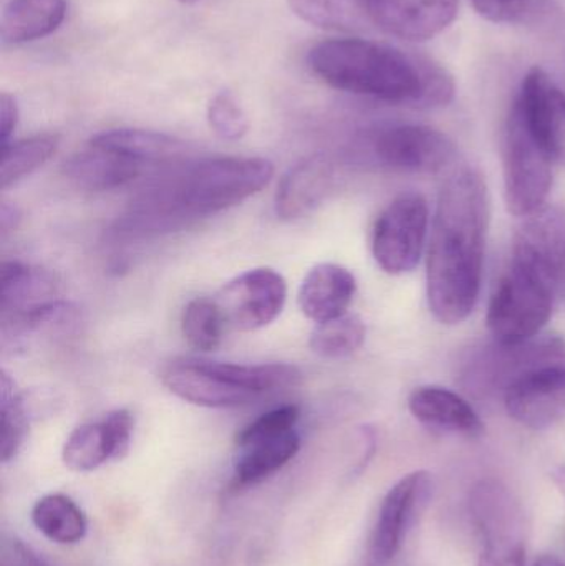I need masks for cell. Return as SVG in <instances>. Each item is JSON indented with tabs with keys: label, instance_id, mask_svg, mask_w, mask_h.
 <instances>
[{
	"label": "cell",
	"instance_id": "6da1fadb",
	"mask_svg": "<svg viewBox=\"0 0 565 566\" xmlns=\"http://www.w3.org/2000/svg\"><path fill=\"white\" fill-rule=\"evenodd\" d=\"M488 226L486 181L460 166L441 186L428 249V305L444 325L464 322L480 300Z\"/></svg>",
	"mask_w": 565,
	"mask_h": 566
},
{
	"label": "cell",
	"instance_id": "7a4b0ae2",
	"mask_svg": "<svg viewBox=\"0 0 565 566\" xmlns=\"http://www.w3.org/2000/svg\"><path fill=\"white\" fill-rule=\"evenodd\" d=\"M308 69L332 88L414 109L443 108L454 98L450 73L420 53L347 36L312 46Z\"/></svg>",
	"mask_w": 565,
	"mask_h": 566
},
{
	"label": "cell",
	"instance_id": "3957f363",
	"mask_svg": "<svg viewBox=\"0 0 565 566\" xmlns=\"http://www.w3.org/2000/svg\"><path fill=\"white\" fill-rule=\"evenodd\" d=\"M272 176L274 166L264 158L206 159L186 166L142 192L116 224L115 234L145 238L186 228L248 201Z\"/></svg>",
	"mask_w": 565,
	"mask_h": 566
},
{
	"label": "cell",
	"instance_id": "277c9868",
	"mask_svg": "<svg viewBox=\"0 0 565 566\" xmlns=\"http://www.w3.org/2000/svg\"><path fill=\"white\" fill-rule=\"evenodd\" d=\"M557 363H565V338L554 333L514 345L493 342L471 352L461 366L460 382L478 398L503 396L527 373Z\"/></svg>",
	"mask_w": 565,
	"mask_h": 566
},
{
	"label": "cell",
	"instance_id": "5b68a950",
	"mask_svg": "<svg viewBox=\"0 0 565 566\" xmlns=\"http://www.w3.org/2000/svg\"><path fill=\"white\" fill-rule=\"evenodd\" d=\"M470 512L483 542L478 566L526 565V517L520 499L498 479H481L470 492Z\"/></svg>",
	"mask_w": 565,
	"mask_h": 566
},
{
	"label": "cell",
	"instance_id": "8992f818",
	"mask_svg": "<svg viewBox=\"0 0 565 566\" xmlns=\"http://www.w3.org/2000/svg\"><path fill=\"white\" fill-rule=\"evenodd\" d=\"M503 161L508 211L527 218L544 208L553 188L554 161L514 105L504 129Z\"/></svg>",
	"mask_w": 565,
	"mask_h": 566
},
{
	"label": "cell",
	"instance_id": "52a82bcc",
	"mask_svg": "<svg viewBox=\"0 0 565 566\" xmlns=\"http://www.w3.org/2000/svg\"><path fill=\"white\" fill-rule=\"evenodd\" d=\"M556 298L550 286L510 265L488 306V329L494 342L514 345L536 338L550 322Z\"/></svg>",
	"mask_w": 565,
	"mask_h": 566
},
{
	"label": "cell",
	"instance_id": "ba28073f",
	"mask_svg": "<svg viewBox=\"0 0 565 566\" xmlns=\"http://www.w3.org/2000/svg\"><path fill=\"white\" fill-rule=\"evenodd\" d=\"M428 202L418 192H405L384 209L375 222L372 252L381 271L408 274L423 254L428 232Z\"/></svg>",
	"mask_w": 565,
	"mask_h": 566
},
{
	"label": "cell",
	"instance_id": "9c48e42d",
	"mask_svg": "<svg viewBox=\"0 0 565 566\" xmlns=\"http://www.w3.org/2000/svg\"><path fill=\"white\" fill-rule=\"evenodd\" d=\"M523 219L514 234L511 265L533 275L556 295L565 293L564 206H544Z\"/></svg>",
	"mask_w": 565,
	"mask_h": 566
},
{
	"label": "cell",
	"instance_id": "30bf717a",
	"mask_svg": "<svg viewBox=\"0 0 565 566\" xmlns=\"http://www.w3.org/2000/svg\"><path fill=\"white\" fill-rule=\"evenodd\" d=\"M433 495V479L427 471L401 478L385 495L370 538L372 564H390L404 547L407 535L420 521Z\"/></svg>",
	"mask_w": 565,
	"mask_h": 566
},
{
	"label": "cell",
	"instance_id": "8fae6325",
	"mask_svg": "<svg viewBox=\"0 0 565 566\" xmlns=\"http://www.w3.org/2000/svg\"><path fill=\"white\" fill-rule=\"evenodd\" d=\"M215 300L226 325L255 332L281 315L287 302V282L274 269H252L226 283Z\"/></svg>",
	"mask_w": 565,
	"mask_h": 566
},
{
	"label": "cell",
	"instance_id": "7c38bea8",
	"mask_svg": "<svg viewBox=\"0 0 565 566\" xmlns=\"http://www.w3.org/2000/svg\"><path fill=\"white\" fill-rule=\"evenodd\" d=\"M375 153L388 168L411 175H437L453 165L457 145L438 129L423 125H398L375 139Z\"/></svg>",
	"mask_w": 565,
	"mask_h": 566
},
{
	"label": "cell",
	"instance_id": "4fadbf2b",
	"mask_svg": "<svg viewBox=\"0 0 565 566\" xmlns=\"http://www.w3.org/2000/svg\"><path fill=\"white\" fill-rule=\"evenodd\" d=\"M368 22L405 42L440 35L458 15L460 0H362Z\"/></svg>",
	"mask_w": 565,
	"mask_h": 566
},
{
	"label": "cell",
	"instance_id": "5bb4252c",
	"mask_svg": "<svg viewBox=\"0 0 565 566\" xmlns=\"http://www.w3.org/2000/svg\"><path fill=\"white\" fill-rule=\"evenodd\" d=\"M510 418L541 431L565 418V363L533 369L503 395Z\"/></svg>",
	"mask_w": 565,
	"mask_h": 566
},
{
	"label": "cell",
	"instance_id": "9a60e30c",
	"mask_svg": "<svg viewBox=\"0 0 565 566\" xmlns=\"http://www.w3.org/2000/svg\"><path fill=\"white\" fill-rule=\"evenodd\" d=\"M554 163H565V95L540 66L524 76L513 103Z\"/></svg>",
	"mask_w": 565,
	"mask_h": 566
},
{
	"label": "cell",
	"instance_id": "2e32d148",
	"mask_svg": "<svg viewBox=\"0 0 565 566\" xmlns=\"http://www.w3.org/2000/svg\"><path fill=\"white\" fill-rule=\"evenodd\" d=\"M161 379L172 395L201 408H238L258 399L252 392L229 385L209 368L205 359L172 361L163 369Z\"/></svg>",
	"mask_w": 565,
	"mask_h": 566
},
{
	"label": "cell",
	"instance_id": "e0dca14e",
	"mask_svg": "<svg viewBox=\"0 0 565 566\" xmlns=\"http://www.w3.org/2000/svg\"><path fill=\"white\" fill-rule=\"evenodd\" d=\"M334 182V166L324 155L308 156L292 166L275 192V214L282 221H297L311 214Z\"/></svg>",
	"mask_w": 565,
	"mask_h": 566
},
{
	"label": "cell",
	"instance_id": "ac0fdd59",
	"mask_svg": "<svg viewBox=\"0 0 565 566\" xmlns=\"http://www.w3.org/2000/svg\"><path fill=\"white\" fill-rule=\"evenodd\" d=\"M411 415L421 424L437 431L478 438L484 424L473 406L451 389L441 386H420L408 399Z\"/></svg>",
	"mask_w": 565,
	"mask_h": 566
},
{
	"label": "cell",
	"instance_id": "d6986e66",
	"mask_svg": "<svg viewBox=\"0 0 565 566\" xmlns=\"http://www.w3.org/2000/svg\"><path fill=\"white\" fill-rule=\"evenodd\" d=\"M355 293L357 281L350 271L337 264H318L302 281L299 306L318 325L345 315Z\"/></svg>",
	"mask_w": 565,
	"mask_h": 566
},
{
	"label": "cell",
	"instance_id": "ffe728a7",
	"mask_svg": "<svg viewBox=\"0 0 565 566\" xmlns=\"http://www.w3.org/2000/svg\"><path fill=\"white\" fill-rule=\"evenodd\" d=\"M145 168L142 163L119 153L90 145L66 159L63 172L79 188L102 192L135 181Z\"/></svg>",
	"mask_w": 565,
	"mask_h": 566
},
{
	"label": "cell",
	"instance_id": "44dd1931",
	"mask_svg": "<svg viewBox=\"0 0 565 566\" xmlns=\"http://www.w3.org/2000/svg\"><path fill=\"white\" fill-rule=\"evenodd\" d=\"M69 0H10L2 10L0 36L6 45L45 39L62 27Z\"/></svg>",
	"mask_w": 565,
	"mask_h": 566
},
{
	"label": "cell",
	"instance_id": "7402d4cb",
	"mask_svg": "<svg viewBox=\"0 0 565 566\" xmlns=\"http://www.w3.org/2000/svg\"><path fill=\"white\" fill-rule=\"evenodd\" d=\"M239 451L241 454L236 461L231 481L236 491L254 488L285 468L301 451V436L292 429L282 434L249 442L241 446Z\"/></svg>",
	"mask_w": 565,
	"mask_h": 566
},
{
	"label": "cell",
	"instance_id": "603a6c76",
	"mask_svg": "<svg viewBox=\"0 0 565 566\" xmlns=\"http://www.w3.org/2000/svg\"><path fill=\"white\" fill-rule=\"evenodd\" d=\"M0 283L2 318L25 315L56 300V285L52 275L23 262L3 261Z\"/></svg>",
	"mask_w": 565,
	"mask_h": 566
},
{
	"label": "cell",
	"instance_id": "cb8c5ba5",
	"mask_svg": "<svg viewBox=\"0 0 565 566\" xmlns=\"http://www.w3.org/2000/svg\"><path fill=\"white\" fill-rule=\"evenodd\" d=\"M90 145L119 153L143 166L165 165L185 153V143L175 136L138 128H115L93 136Z\"/></svg>",
	"mask_w": 565,
	"mask_h": 566
},
{
	"label": "cell",
	"instance_id": "d4e9b609",
	"mask_svg": "<svg viewBox=\"0 0 565 566\" xmlns=\"http://www.w3.org/2000/svg\"><path fill=\"white\" fill-rule=\"evenodd\" d=\"M30 517L36 531L53 544H80L88 532L85 512L72 497L59 492L40 497Z\"/></svg>",
	"mask_w": 565,
	"mask_h": 566
},
{
	"label": "cell",
	"instance_id": "484cf974",
	"mask_svg": "<svg viewBox=\"0 0 565 566\" xmlns=\"http://www.w3.org/2000/svg\"><path fill=\"white\" fill-rule=\"evenodd\" d=\"M209 368L221 376L229 385L244 389L252 395L262 396L278 389L294 388L302 381L297 366L285 363H262V365H241V363L206 361Z\"/></svg>",
	"mask_w": 565,
	"mask_h": 566
},
{
	"label": "cell",
	"instance_id": "4316f807",
	"mask_svg": "<svg viewBox=\"0 0 565 566\" xmlns=\"http://www.w3.org/2000/svg\"><path fill=\"white\" fill-rule=\"evenodd\" d=\"M62 461L70 471L80 474L116 461L115 446L105 421L88 422L73 429L63 444Z\"/></svg>",
	"mask_w": 565,
	"mask_h": 566
},
{
	"label": "cell",
	"instance_id": "83f0119b",
	"mask_svg": "<svg viewBox=\"0 0 565 566\" xmlns=\"http://www.w3.org/2000/svg\"><path fill=\"white\" fill-rule=\"evenodd\" d=\"M287 3L302 22L317 29L358 32L370 23L362 0H287Z\"/></svg>",
	"mask_w": 565,
	"mask_h": 566
},
{
	"label": "cell",
	"instance_id": "f1b7e54d",
	"mask_svg": "<svg viewBox=\"0 0 565 566\" xmlns=\"http://www.w3.org/2000/svg\"><path fill=\"white\" fill-rule=\"evenodd\" d=\"M59 145L60 136L36 135L2 146V161H0L2 189L15 185L20 179L36 171L40 166L45 165L55 155Z\"/></svg>",
	"mask_w": 565,
	"mask_h": 566
},
{
	"label": "cell",
	"instance_id": "f546056e",
	"mask_svg": "<svg viewBox=\"0 0 565 566\" xmlns=\"http://www.w3.org/2000/svg\"><path fill=\"white\" fill-rule=\"evenodd\" d=\"M365 336H367V326L364 319L345 313L331 322L318 323L312 332L308 346L322 358H347L362 348Z\"/></svg>",
	"mask_w": 565,
	"mask_h": 566
},
{
	"label": "cell",
	"instance_id": "4dcf8cb0",
	"mask_svg": "<svg viewBox=\"0 0 565 566\" xmlns=\"http://www.w3.org/2000/svg\"><path fill=\"white\" fill-rule=\"evenodd\" d=\"M224 315L215 298H195L182 312L181 328L186 342L198 352L219 348L226 328Z\"/></svg>",
	"mask_w": 565,
	"mask_h": 566
},
{
	"label": "cell",
	"instance_id": "1f68e13d",
	"mask_svg": "<svg viewBox=\"0 0 565 566\" xmlns=\"http://www.w3.org/2000/svg\"><path fill=\"white\" fill-rule=\"evenodd\" d=\"M0 415H2V438L0 459L3 464L17 458L29 434V412L23 396L17 391L15 382L6 371L0 373Z\"/></svg>",
	"mask_w": 565,
	"mask_h": 566
},
{
	"label": "cell",
	"instance_id": "d6a6232c",
	"mask_svg": "<svg viewBox=\"0 0 565 566\" xmlns=\"http://www.w3.org/2000/svg\"><path fill=\"white\" fill-rule=\"evenodd\" d=\"M484 19L506 25H536L553 15L554 0H470Z\"/></svg>",
	"mask_w": 565,
	"mask_h": 566
},
{
	"label": "cell",
	"instance_id": "836d02e7",
	"mask_svg": "<svg viewBox=\"0 0 565 566\" xmlns=\"http://www.w3.org/2000/svg\"><path fill=\"white\" fill-rule=\"evenodd\" d=\"M208 123L212 132L226 142H239L249 132L244 108L231 92H219L208 105Z\"/></svg>",
	"mask_w": 565,
	"mask_h": 566
},
{
	"label": "cell",
	"instance_id": "e575fe53",
	"mask_svg": "<svg viewBox=\"0 0 565 566\" xmlns=\"http://www.w3.org/2000/svg\"><path fill=\"white\" fill-rule=\"evenodd\" d=\"M299 418H301V409L294 405L281 406V408L264 412L238 432L236 446L241 448V446L258 441V439L271 438V436L292 431L297 426Z\"/></svg>",
	"mask_w": 565,
	"mask_h": 566
},
{
	"label": "cell",
	"instance_id": "d590c367",
	"mask_svg": "<svg viewBox=\"0 0 565 566\" xmlns=\"http://www.w3.org/2000/svg\"><path fill=\"white\" fill-rule=\"evenodd\" d=\"M103 421L112 436L116 461H122L132 448L133 426H135L132 412L128 409H115V411L108 412Z\"/></svg>",
	"mask_w": 565,
	"mask_h": 566
},
{
	"label": "cell",
	"instance_id": "8d00e7d4",
	"mask_svg": "<svg viewBox=\"0 0 565 566\" xmlns=\"http://www.w3.org/2000/svg\"><path fill=\"white\" fill-rule=\"evenodd\" d=\"M17 125H19V105L15 96L2 92L0 93V145H9Z\"/></svg>",
	"mask_w": 565,
	"mask_h": 566
},
{
	"label": "cell",
	"instance_id": "74e56055",
	"mask_svg": "<svg viewBox=\"0 0 565 566\" xmlns=\"http://www.w3.org/2000/svg\"><path fill=\"white\" fill-rule=\"evenodd\" d=\"M12 552L20 566H55L52 562L46 560L42 554L33 551L30 545L23 544L22 541H13Z\"/></svg>",
	"mask_w": 565,
	"mask_h": 566
},
{
	"label": "cell",
	"instance_id": "f35d334b",
	"mask_svg": "<svg viewBox=\"0 0 565 566\" xmlns=\"http://www.w3.org/2000/svg\"><path fill=\"white\" fill-rule=\"evenodd\" d=\"M20 219H22V214H20L17 206L3 202L2 211H0V228H2V235L9 234L13 229H17Z\"/></svg>",
	"mask_w": 565,
	"mask_h": 566
},
{
	"label": "cell",
	"instance_id": "ab89813d",
	"mask_svg": "<svg viewBox=\"0 0 565 566\" xmlns=\"http://www.w3.org/2000/svg\"><path fill=\"white\" fill-rule=\"evenodd\" d=\"M551 479H553L554 484H556V488L559 489L561 494H563L565 499V465L554 469V471L551 472Z\"/></svg>",
	"mask_w": 565,
	"mask_h": 566
},
{
	"label": "cell",
	"instance_id": "60d3db41",
	"mask_svg": "<svg viewBox=\"0 0 565 566\" xmlns=\"http://www.w3.org/2000/svg\"><path fill=\"white\" fill-rule=\"evenodd\" d=\"M533 566H565L559 558L553 557V555H544V557L537 558Z\"/></svg>",
	"mask_w": 565,
	"mask_h": 566
},
{
	"label": "cell",
	"instance_id": "b9f144b4",
	"mask_svg": "<svg viewBox=\"0 0 565 566\" xmlns=\"http://www.w3.org/2000/svg\"><path fill=\"white\" fill-rule=\"evenodd\" d=\"M179 2H182V3H196V2H199V0H179Z\"/></svg>",
	"mask_w": 565,
	"mask_h": 566
}]
</instances>
